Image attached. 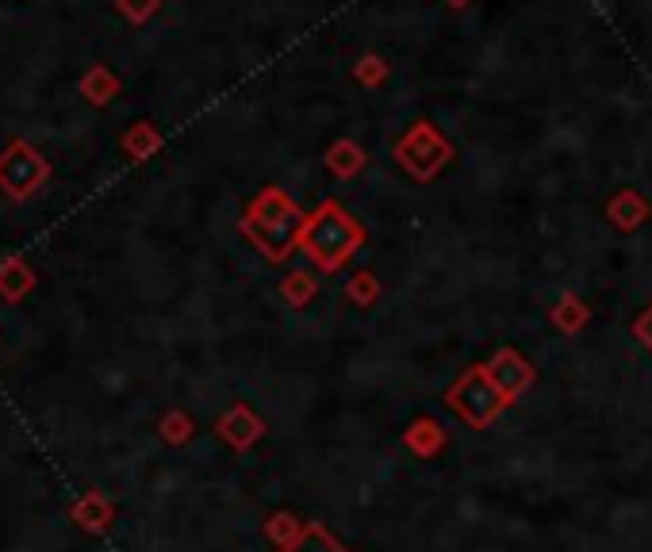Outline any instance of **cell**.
Masks as SVG:
<instances>
[{"label": "cell", "instance_id": "1", "mask_svg": "<svg viewBox=\"0 0 652 552\" xmlns=\"http://www.w3.org/2000/svg\"><path fill=\"white\" fill-rule=\"evenodd\" d=\"M361 238L364 235L353 223V215L341 212L334 200H326V204H319V212L304 223V230H300V250H304L323 273H338L357 254Z\"/></svg>", "mask_w": 652, "mask_h": 552}, {"label": "cell", "instance_id": "2", "mask_svg": "<svg viewBox=\"0 0 652 552\" xmlns=\"http://www.w3.org/2000/svg\"><path fill=\"white\" fill-rule=\"evenodd\" d=\"M304 212L292 204L284 192L269 189L254 200L250 215H246L243 230L258 243V250L273 261H284L292 254V246H300V230H304Z\"/></svg>", "mask_w": 652, "mask_h": 552}, {"label": "cell", "instance_id": "3", "mask_svg": "<svg viewBox=\"0 0 652 552\" xmlns=\"http://www.w3.org/2000/svg\"><path fill=\"white\" fill-rule=\"evenodd\" d=\"M446 407L453 410L464 426H472V430H487V426L510 407V399L492 384L484 364H476V369H469L446 392Z\"/></svg>", "mask_w": 652, "mask_h": 552}, {"label": "cell", "instance_id": "4", "mask_svg": "<svg viewBox=\"0 0 652 552\" xmlns=\"http://www.w3.org/2000/svg\"><path fill=\"white\" fill-rule=\"evenodd\" d=\"M395 158H400V166L407 169L415 181H430V177L449 161V146L438 131H430L423 123V127H415L400 146H395Z\"/></svg>", "mask_w": 652, "mask_h": 552}, {"label": "cell", "instance_id": "5", "mask_svg": "<svg viewBox=\"0 0 652 552\" xmlns=\"http://www.w3.org/2000/svg\"><path fill=\"white\" fill-rule=\"evenodd\" d=\"M484 369H487V376H492V384L499 387L510 403L533 384V364L526 361V357H518L515 349H499Z\"/></svg>", "mask_w": 652, "mask_h": 552}, {"label": "cell", "instance_id": "6", "mask_svg": "<svg viewBox=\"0 0 652 552\" xmlns=\"http://www.w3.org/2000/svg\"><path fill=\"white\" fill-rule=\"evenodd\" d=\"M446 441H449V433L438 418H415V423L403 430V446H407V453L423 457V461L438 457L441 449H446Z\"/></svg>", "mask_w": 652, "mask_h": 552}, {"label": "cell", "instance_id": "7", "mask_svg": "<svg viewBox=\"0 0 652 552\" xmlns=\"http://www.w3.org/2000/svg\"><path fill=\"white\" fill-rule=\"evenodd\" d=\"M220 433L231 441L235 449H250L254 441L266 433V423H261L258 415H254L250 407H235V410H227V418L220 423Z\"/></svg>", "mask_w": 652, "mask_h": 552}, {"label": "cell", "instance_id": "8", "mask_svg": "<svg viewBox=\"0 0 652 552\" xmlns=\"http://www.w3.org/2000/svg\"><path fill=\"white\" fill-rule=\"evenodd\" d=\"M645 219H649V207L638 192H622V196L610 200V223H615L618 230H633Z\"/></svg>", "mask_w": 652, "mask_h": 552}, {"label": "cell", "instance_id": "9", "mask_svg": "<svg viewBox=\"0 0 652 552\" xmlns=\"http://www.w3.org/2000/svg\"><path fill=\"white\" fill-rule=\"evenodd\" d=\"M304 530H307V522H300L296 515H289V510H281V515H273L266 522V533H269V541H273L277 549H292L300 538H304Z\"/></svg>", "mask_w": 652, "mask_h": 552}, {"label": "cell", "instance_id": "10", "mask_svg": "<svg viewBox=\"0 0 652 552\" xmlns=\"http://www.w3.org/2000/svg\"><path fill=\"white\" fill-rule=\"evenodd\" d=\"M326 166H330L338 177H353L357 169L364 166L361 146H357V143H334V146H330V154H326Z\"/></svg>", "mask_w": 652, "mask_h": 552}, {"label": "cell", "instance_id": "11", "mask_svg": "<svg viewBox=\"0 0 652 552\" xmlns=\"http://www.w3.org/2000/svg\"><path fill=\"white\" fill-rule=\"evenodd\" d=\"M553 323L561 326L564 334H580V330H584V323H587V307L576 300V295H564V300L553 307Z\"/></svg>", "mask_w": 652, "mask_h": 552}, {"label": "cell", "instance_id": "12", "mask_svg": "<svg viewBox=\"0 0 652 552\" xmlns=\"http://www.w3.org/2000/svg\"><path fill=\"white\" fill-rule=\"evenodd\" d=\"M281 292H284V300H289L292 307H307V303L315 300V292H319V284H315L312 273H289Z\"/></svg>", "mask_w": 652, "mask_h": 552}, {"label": "cell", "instance_id": "13", "mask_svg": "<svg viewBox=\"0 0 652 552\" xmlns=\"http://www.w3.org/2000/svg\"><path fill=\"white\" fill-rule=\"evenodd\" d=\"M284 552H349L346 545H338V541L330 538V533L323 530V526H307L304 530V538L296 541L292 549H284Z\"/></svg>", "mask_w": 652, "mask_h": 552}, {"label": "cell", "instance_id": "14", "mask_svg": "<svg viewBox=\"0 0 652 552\" xmlns=\"http://www.w3.org/2000/svg\"><path fill=\"white\" fill-rule=\"evenodd\" d=\"M346 295H349V303H357V307H372V303H376V295H380L376 277H372V273H357L346 284Z\"/></svg>", "mask_w": 652, "mask_h": 552}, {"label": "cell", "instance_id": "15", "mask_svg": "<svg viewBox=\"0 0 652 552\" xmlns=\"http://www.w3.org/2000/svg\"><path fill=\"white\" fill-rule=\"evenodd\" d=\"M633 338H638L641 346H645L649 353H652V303L638 315V323H633Z\"/></svg>", "mask_w": 652, "mask_h": 552}, {"label": "cell", "instance_id": "16", "mask_svg": "<svg viewBox=\"0 0 652 552\" xmlns=\"http://www.w3.org/2000/svg\"><path fill=\"white\" fill-rule=\"evenodd\" d=\"M189 430H192V426L184 423L181 415H173V418H169V423H166V433H169V438H173V441H184V438H189Z\"/></svg>", "mask_w": 652, "mask_h": 552}]
</instances>
